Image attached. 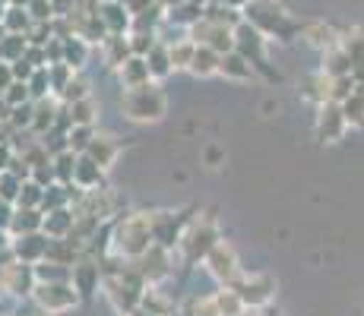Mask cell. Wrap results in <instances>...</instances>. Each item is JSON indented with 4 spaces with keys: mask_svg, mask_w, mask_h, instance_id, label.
<instances>
[{
    "mask_svg": "<svg viewBox=\"0 0 364 316\" xmlns=\"http://www.w3.org/2000/svg\"><path fill=\"white\" fill-rule=\"evenodd\" d=\"M241 19L250 23L263 38H279V41H295L301 35V23L276 0H250L241 10Z\"/></svg>",
    "mask_w": 364,
    "mask_h": 316,
    "instance_id": "obj_1",
    "label": "cell"
},
{
    "mask_svg": "<svg viewBox=\"0 0 364 316\" xmlns=\"http://www.w3.org/2000/svg\"><path fill=\"white\" fill-rule=\"evenodd\" d=\"M152 247V212H127L111 228V250L121 259H139Z\"/></svg>",
    "mask_w": 364,
    "mask_h": 316,
    "instance_id": "obj_2",
    "label": "cell"
},
{
    "mask_svg": "<svg viewBox=\"0 0 364 316\" xmlns=\"http://www.w3.org/2000/svg\"><path fill=\"white\" fill-rule=\"evenodd\" d=\"M168 111V98L159 89V82H146L139 89H124L121 114L133 124H159Z\"/></svg>",
    "mask_w": 364,
    "mask_h": 316,
    "instance_id": "obj_3",
    "label": "cell"
},
{
    "mask_svg": "<svg viewBox=\"0 0 364 316\" xmlns=\"http://www.w3.org/2000/svg\"><path fill=\"white\" fill-rule=\"evenodd\" d=\"M219 241L222 237H219V228H215V219L206 212V215H200V219L187 222L184 234H181V241H178V250H181V256H184V263L193 266V263H200V259H206V253Z\"/></svg>",
    "mask_w": 364,
    "mask_h": 316,
    "instance_id": "obj_4",
    "label": "cell"
},
{
    "mask_svg": "<svg viewBox=\"0 0 364 316\" xmlns=\"http://www.w3.org/2000/svg\"><path fill=\"white\" fill-rule=\"evenodd\" d=\"M206 272L215 278L222 288H232L237 278H241V259H237V253L232 244H225V241H219L213 250L206 253Z\"/></svg>",
    "mask_w": 364,
    "mask_h": 316,
    "instance_id": "obj_5",
    "label": "cell"
},
{
    "mask_svg": "<svg viewBox=\"0 0 364 316\" xmlns=\"http://www.w3.org/2000/svg\"><path fill=\"white\" fill-rule=\"evenodd\" d=\"M32 300L38 304V310H45V313H67L80 304V294L73 291L70 282H51V285H35Z\"/></svg>",
    "mask_w": 364,
    "mask_h": 316,
    "instance_id": "obj_6",
    "label": "cell"
},
{
    "mask_svg": "<svg viewBox=\"0 0 364 316\" xmlns=\"http://www.w3.org/2000/svg\"><path fill=\"white\" fill-rule=\"evenodd\" d=\"M232 288L237 291L244 307L260 310V307H266L272 300V294H276V278L266 276V272H254V276H241Z\"/></svg>",
    "mask_w": 364,
    "mask_h": 316,
    "instance_id": "obj_7",
    "label": "cell"
},
{
    "mask_svg": "<svg viewBox=\"0 0 364 316\" xmlns=\"http://www.w3.org/2000/svg\"><path fill=\"white\" fill-rule=\"evenodd\" d=\"M235 51L241 54V58H247L254 70L269 73V63H266V38L250 23H244V19L235 26Z\"/></svg>",
    "mask_w": 364,
    "mask_h": 316,
    "instance_id": "obj_8",
    "label": "cell"
},
{
    "mask_svg": "<svg viewBox=\"0 0 364 316\" xmlns=\"http://www.w3.org/2000/svg\"><path fill=\"white\" fill-rule=\"evenodd\" d=\"M187 222H191V215L178 212V219H174V212H152V244H159V247H165V250L178 247Z\"/></svg>",
    "mask_w": 364,
    "mask_h": 316,
    "instance_id": "obj_9",
    "label": "cell"
},
{
    "mask_svg": "<svg viewBox=\"0 0 364 316\" xmlns=\"http://www.w3.org/2000/svg\"><path fill=\"white\" fill-rule=\"evenodd\" d=\"M133 269L139 272V278L149 285H159L162 278L171 276V259H168V250L159 247V244H152L149 250L143 253L139 259H133Z\"/></svg>",
    "mask_w": 364,
    "mask_h": 316,
    "instance_id": "obj_10",
    "label": "cell"
},
{
    "mask_svg": "<svg viewBox=\"0 0 364 316\" xmlns=\"http://www.w3.org/2000/svg\"><path fill=\"white\" fill-rule=\"evenodd\" d=\"M35 288V272L29 263H16L13 259L10 266L0 269V291L4 294H13V298H29Z\"/></svg>",
    "mask_w": 364,
    "mask_h": 316,
    "instance_id": "obj_11",
    "label": "cell"
},
{
    "mask_svg": "<svg viewBox=\"0 0 364 316\" xmlns=\"http://www.w3.org/2000/svg\"><path fill=\"white\" fill-rule=\"evenodd\" d=\"M70 285H73V291L80 294V300L92 298L102 285V266L95 263V259H80V263L70 269Z\"/></svg>",
    "mask_w": 364,
    "mask_h": 316,
    "instance_id": "obj_12",
    "label": "cell"
},
{
    "mask_svg": "<svg viewBox=\"0 0 364 316\" xmlns=\"http://www.w3.org/2000/svg\"><path fill=\"white\" fill-rule=\"evenodd\" d=\"M346 117H342V108L336 102H326L320 104L317 111V139L320 143H336V139H342V133H346Z\"/></svg>",
    "mask_w": 364,
    "mask_h": 316,
    "instance_id": "obj_13",
    "label": "cell"
},
{
    "mask_svg": "<svg viewBox=\"0 0 364 316\" xmlns=\"http://www.w3.org/2000/svg\"><path fill=\"white\" fill-rule=\"evenodd\" d=\"M10 250H13V259L16 263H41L45 259V250H48V237L41 234V231H35V234H19L10 241Z\"/></svg>",
    "mask_w": 364,
    "mask_h": 316,
    "instance_id": "obj_14",
    "label": "cell"
},
{
    "mask_svg": "<svg viewBox=\"0 0 364 316\" xmlns=\"http://www.w3.org/2000/svg\"><path fill=\"white\" fill-rule=\"evenodd\" d=\"M89 161H95V165L102 168V171H108L111 165H114V158L121 156V143H117L111 133H95L92 143L86 146V152H82Z\"/></svg>",
    "mask_w": 364,
    "mask_h": 316,
    "instance_id": "obj_15",
    "label": "cell"
},
{
    "mask_svg": "<svg viewBox=\"0 0 364 316\" xmlns=\"http://www.w3.org/2000/svg\"><path fill=\"white\" fill-rule=\"evenodd\" d=\"M99 16H102L105 32L108 35H130L133 16L121 0H105V4H99Z\"/></svg>",
    "mask_w": 364,
    "mask_h": 316,
    "instance_id": "obj_16",
    "label": "cell"
},
{
    "mask_svg": "<svg viewBox=\"0 0 364 316\" xmlns=\"http://www.w3.org/2000/svg\"><path fill=\"white\" fill-rule=\"evenodd\" d=\"M219 76H225L228 82H250L257 76V70L250 67L247 58H241L237 51H228L219 58Z\"/></svg>",
    "mask_w": 364,
    "mask_h": 316,
    "instance_id": "obj_17",
    "label": "cell"
},
{
    "mask_svg": "<svg viewBox=\"0 0 364 316\" xmlns=\"http://www.w3.org/2000/svg\"><path fill=\"white\" fill-rule=\"evenodd\" d=\"M117 80H121V86L124 89H139V86H146V82H152L149 80V67H146V58H130L117 67Z\"/></svg>",
    "mask_w": 364,
    "mask_h": 316,
    "instance_id": "obj_18",
    "label": "cell"
},
{
    "mask_svg": "<svg viewBox=\"0 0 364 316\" xmlns=\"http://www.w3.org/2000/svg\"><path fill=\"white\" fill-rule=\"evenodd\" d=\"M105 180V171L95 161H89L86 156H76V165H73V187L76 190H99Z\"/></svg>",
    "mask_w": 364,
    "mask_h": 316,
    "instance_id": "obj_19",
    "label": "cell"
},
{
    "mask_svg": "<svg viewBox=\"0 0 364 316\" xmlns=\"http://www.w3.org/2000/svg\"><path fill=\"white\" fill-rule=\"evenodd\" d=\"M298 38H304L307 45L320 48V51L339 45V32H336L333 26H326V23H301V35H298Z\"/></svg>",
    "mask_w": 364,
    "mask_h": 316,
    "instance_id": "obj_20",
    "label": "cell"
},
{
    "mask_svg": "<svg viewBox=\"0 0 364 316\" xmlns=\"http://www.w3.org/2000/svg\"><path fill=\"white\" fill-rule=\"evenodd\" d=\"M73 209H51V212H45V222H41V234L45 237H67L70 231H73Z\"/></svg>",
    "mask_w": 364,
    "mask_h": 316,
    "instance_id": "obj_21",
    "label": "cell"
},
{
    "mask_svg": "<svg viewBox=\"0 0 364 316\" xmlns=\"http://www.w3.org/2000/svg\"><path fill=\"white\" fill-rule=\"evenodd\" d=\"M64 114H67L70 126H95V121H99V104H95L92 95H86V98H80V102L67 104Z\"/></svg>",
    "mask_w": 364,
    "mask_h": 316,
    "instance_id": "obj_22",
    "label": "cell"
},
{
    "mask_svg": "<svg viewBox=\"0 0 364 316\" xmlns=\"http://www.w3.org/2000/svg\"><path fill=\"white\" fill-rule=\"evenodd\" d=\"M41 222H45V212L41 209H13V219H10V231L13 237L19 234H35V231H41Z\"/></svg>",
    "mask_w": 364,
    "mask_h": 316,
    "instance_id": "obj_23",
    "label": "cell"
},
{
    "mask_svg": "<svg viewBox=\"0 0 364 316\" xmlns=\"http://www.w3.org/2000/svg\"><path fill=\"white\" fill-rule=\"evenodd\" d=\"M219 58H222V54H215L213 48L197 45V51H193V60H191V73L197 76V80H209V76H219Z\"/></svg>",
    "mask_w": 364,
    "mask_h": 316,
    "instance_id": "obj_24",
    "label": "cell"
},
{
    "mask_svg": "<svg viewBox=\"0 0 364 316\" xmlns=\"http://www.w3.org/2000/svg\"><path fill=\"white\" fill-rule=\"evenodd\" d=\"M320 73H326L330 80H339V76H352V58H348V54L342 51L339 45L326 48V51H323V67H320Z\"/></svg>",
    "mask_w": 364,
    "mask_h": 316,
    "instance_id": "obj_25",
    "label": "cell"
},
{
    "mask_svg": "<svg viewBox=\"0 0 364 316\" xmlns=\"http://www.w3.org/2000/svg\"><path fill=\"white\" fill-rule=\"evenodd\" d=\"M102 54H105V63L108 67H121L124 60L130 58V45H127V35H108L102 41Z\"/></svg>",
    "mask_w": 364,
    "mask_h": 316,
    "instance_id": "obj_26",
    "label": "cell"
},
{
    "mask_svg": "<svg viewBox=\"0 0 364 316\" xmlns=\"http://www.w3.org/2000/svg\"><path fill=\"white\" fill-rule=\"evenodd\" d=\"M146 67H149V80L152 82H162L171 76V60H168V48L159 41L149 54H146Z\"/></svg>",
    "mask_w": 364,
    "mask_h": 316,
    "instance_id": "obj_27",
    "label": "cell"
},
{
    "mask_svg": "<svg viewBox=\"0 0 364 316\" xmlns=\"http://www.w3.org/2000/svg\"><path fill=\"white\" fill-rule=\"evenodd\" d=\"M89 51H92V45H86V41L76 38V35H70V38H64V63H67L70 70H76V73H80V70L86 67Z\"/></svg>",
    "mask_w": 364,
    "mask_h": 316,
    "instance_id": "obj_28",
    "label": "cell"
},
{
    "mask_svg": "<svg viewBox=\"0 0 364 316\" xmlns=\"http://www.w3.org/2000/svg\"><path fill=\"white\" fill-rule=\"evenodd\" d=\"M165 48H168V60H171V73H178V70H191L193 51H197V45H193L191 38H181V41L165 45Z\"/></svg>",
    "mask_w": 364,
    "mask_h": 316,
    "instance_id": "obj_29",
    "label": "cell"
},
{
    "mask_svg": "<svg viewBox=\"0 0 364 316\" xmlns=\"http://www.w3.org/2000/svg\"><path fill=\"white\" fill-rule=\"evenodd\" d=\"M32 16H29V10L26 6H6V13H4V29L6 35H29L32 29Z\"/></svg>",
    "mask_w": 364,
    "mask_h": 316,
    "instance_id": "obj_30",
    "label": "cell"
},
{
    "mask_svg": "<svg viewBox=\"0 0 364 316\" xmlns=\"http://www.w3.org/2000/svg\"><path fill=\"white\" fill-rule=\"evenodd\" d=\"M213 304H215V310H219V316H244L247 313V307L241 304V298H237L235 288H222V291H215Z\"/></svg>",
    "mask_w": 364,
    "mask_h": 316,
    "instance_id": "obj_31",
    "label": "cell"
},
{
    "mask_svg": "<svg viewBox=\"0 0 364 316\" xmlns=\"http://www.w3.org/2000/svg\"><path fill=\"white\" fill-rule=\"evenodd\" d=\"M26 48H29V38H26V35H4V41H0V63L23 60Z\"/></svg>",
    "mask_w": 364,
    "mask_h": 316,
    "instance_id": "obj_32",
    "label": "cell"
},
{
    "mask_svg": "<svg viewBox=\"0 0 364 316\" xmlns=\"http://www.w3.org/2000/svg\"><path fill=\"white\" fill-rule=\"evenodd\" d=\"M92 136H95V126H70L67 130V149L73 152V156H82L86 146L92 143Z\"/></svg>",
    "mask_w": 364,
    "mask_h": 316,
    "instance_id": "obj_33",
    "label": "cell"
},
{
    "mask_svg": "<svg viewBox=\"0 0 364 316\" xmlns=\"http://www.w3.org/2000/svg\"><path fill=\"white\" fill-rule=\"evenodd\" d=\"M127 45H130L133 58H146V54L159 45V35L156 32H130L127 35Z\"/></svg>",
    "mask_w": 364,
    "mask_h": 316,
    "instance_id": "obj_34",
    "label": "cell"
},
{
    "mask_svg": "<svg viewBox=\"0 0 364 316\" xmlns=\"http://www.w3.org/2000/svg\"><path fill=\"white\" fill-rule=\"evenodd\" d=\"M41 196H45V187H38L35 180H23L16 196V206L19 209H41Z\"/></svg>",
    "mask_w": 364,
    "mask_h": 316,
    "instance_id": "obj_35",
    "label": "cell"
},
{
    "mask_svg": "<svg viewBox=\"0 0 364 316\" xmlns=\"http://www.w3.org/2000/svg\"><path fill=\"white\" fill-rule=\"evenodd\" d=\"M73 76H76V70H70L67 63H51V67H48V82H51V92L60 95Z\"/></svg>",
    "mask_w": 364,
    "mask_h": 316,
    "instance_id": "obj_36",
    "label": "cell"
},
{
    "mask_svg": "<svg viewBox=\"0 0 364 316\" xmlns=\"http://www.w3.org/2000/svg\"><path fill=\"white\" fill-rule=\"evenodd\" d=\"M26 86H29L32 102H41V98H48V92H51V82H48V67H38V70H35Z\"/></svg>",
    "mask_w": 364,
    "mask_h": 316,
    "instance_id": "obj_37",
    "label": "cell"
},
{
    "mask_svg": "<svg viewBox=\"0 0 364 316\" xmlns=\"http://www.w3.org/2000/svg\"><path fill=\"white\" fill-rule=\"evenodd\" d=\"M86 95H92V92H89V82L82 80L80 73H76L73 80L67 82V89H64V92H60L58 98H60L64 104H73V102H80V98H86Z\"/></svg>",
    "mask_w": 364,
    "mask_h": 316,
    "instance_id": "obj_38",
    "label": "cell"
},
{
    "mask_svg": "<svg viewBox=\"0 0 364 316\" xmlns=\"http://www.w3.org/2000/svg\"><path fill=\"white\" fill-rule=\"evenodd\" d=\"M0 98H4L6 104H10V108H19V104H29L32 102V95H29V86H26V82H13L10 89H4V92H0Z\"/></svg>",
    "mask_w": 364,
    "mask_h": 316,
    "instance_id": "obj_39",
    "label": "cell"
},
{
    "mask_svg": "<svg viewBox=\"0 0 364 316\" xmlns=\"http://www.w3.org/2000/svg\"><path fill=\"white\" fill-rule=\"evenodd\" d=\"M19 187H23V180H19L16 174L0 171V200H4V202H16Z\"/></svg>",
    "mask_w": 364,
    "mask_h": 316,
    "instance_id": "obj_40",
    "label": "cell"
},
{
    "mask_svg": "<svg viewBox=\"0 0 364 316\" xmlns=\"http://www.w3.org/2000/svg\"><path fill=\"white\" fill-rule=\"evenodd\" d=\"M26 10H29V16H32V23H54V6H51V0H32L29 6H26Z\"/></svg>",
    "mask_w": 364,
    "mask_h": 316,
    "instance_id": "obj_41",
    "label": "cell"
},
{
    "mask_svg": "<svg viewBox=\"0 0 364 316\" xmlns=\"http://www.w3.org/2000/svg\"><path fill=\"white\" fill-rule=\"evenodd\" d=\"M187 316H219V310H215L213 298H193L191 310H187Z\"/></svg>",
    "mask_w": 364,
    "mask_h": 316,
    "instance_id": "obj_42",
    "label": "cell"
},
{
    "mask_svg": "<svg viewBox=\"0 0 364 316\" xmlns=\"http://www.w3.org/2000/svg\"><path fill=\"white\" fill-rule=\"evenodd\" d=\"M13 70H10V63H0V92H4V89H10L13 86Z\"/></svg>",
    "mask_w": 364,
    "mask_h": 316,
    "instance_id": "obj_43",
    "label": "cell"
},
{
    "mask_svg": "<svg viewBox=\"0 0 364 316\" xmlns=\"http://www.w3.org/2000/svg\"><path fill=\"white\" fill-rule=\"evenodd\" d=\"M10 219H13V206H10V202L0 200V231L10 228Z\"/></svg>",
    "mask_w": 364,
    "mask_h": 316,
    "instance_id": "obj_44",
    "label": "cell"
},
{
    "mask_svg": "<svg viewBox=\"0 0 364 316\" xmlns=\"http://www.w3.org/2000/svg\"><path fill=\"white\" fill-rule=\"evenodd\" d=\"M209 4H215V6H225V10H237V13H241L244 6L250 4V0H209Z\"/></svg>",
    "mask_w": 364,
    "mask_h": 316,
    "instance_id": "obj_45",
    "label": "cell"
},
{
    "mask_svg": "<svg viewBox=\"0 0 364 316\" xmlns=\"http://www.w3.org/2000/svg\"><path fill=\"white\" fill-rule=\"evenodd\" d=\"M127 316H156V313H149V310H143V307H136V310L127 313Z\"/></svg>",
    "mask_w": 364,
    "mask_h": 316,
    "instance_id": "obj_46",
    "label": "cell"
},
{
    "mask_svg": "<svg viewBox=\"0 0 364 316\" xmlns=\"http://www.w3.org/2000/svg\"><path fill=\"white\" fill-rule=\"evenodd\" d=\"M29 4H32V0H10L6 6H29Z\"/></svg>",
    "mask_w": 364,
    "mask_h": 316,
    "instance_id": "obj_47",
    "label": "cell"
},
{
    "mask_svg": "<svg viewBox=\"0 0 364 316\" xmlns=\"http://www.w3.org/2000/svg\"><path fill=\"white\" fill-rule=\"evenodd\" d=\"M197 4H203V6H206V4H209V0H197Z\"/></svg>",
    "mask_w": 364,
    "mask_h": 316,
    "instance_id": "obj_48",
    "label": "cell"
}]
</instances>
